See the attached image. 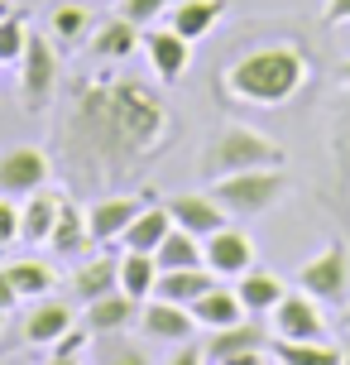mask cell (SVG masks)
Segmentation results:
<instances>
[{"instance_id":"cell-25","label":"cell","mask_w":350,"mask_h":365,"mask_svg":"<svg viewBox=\"0 0 350 365\" xmlns=\"http://www.w3.org/2000/svg\"><path fill=\"white\" fill-rule=\"evenodd\" d=\"M48 38H53L58 48L87 43V38H92V10H87L82 0H58L53 10H48Z\"/></svg>"},{"instance_id":"cell-19","label":"cell","mask_w":350,"mask_h":365,"mask_svg":"<svg viewBox=\"0 0 350 365\" xmlns=\"http://www.w3.org/2000/svg\"><path fill=\"white\" fill-rule=\"evenodd\" d=\"M120 289V259L115 255H96V259H82L73 269V298L87 308L96 298H106V293Z\"/></svg>"},{"instance_id":"cell-35","label":"cell","mask_w":350,"mask_h":365,"mask_svg":"<svg viewBox=\"0 0 350 365\" xmlns=\"http://www.w3.org/2000/svg\"><path fill=\"white\" fill-rule=\"evenodd\" d=\"M19 240V207L15 197H0V245H15Z\"/></svg>"},{"instance_id":"cell-5","label":"cell","mask_w":350,"mask_h":365,"mask_svg":"<svg viewBox=\"0 0 350 365\" xmlns=\"http://www.w3.org/2000/svg\"><path fill=\"white\" fill-rule=\"evenodd\" d=\"M293 284L302 293H312L322 308H346L350 303V250L341 240H332V245L317 250L307 264H297Z\"/></svg>"},{"instance_id":"cell-43","label":"cell","mask_w":350,"mask_h":365,"mask_svg":"<svg viewBox=\"0 0 350 365\" xmlns=\"http://www.w3.org/2000/svg\"><path fill=\"white\" fill-rule=\"evenodd\" d=\"M341 322H346V327H350V303H346V308H341Z\"/></svg>"},{"instance_id":"cell-17","label":"cell","mask_w":350,"mask_h":365,"mask_svg":"<svg viewBox=\"0 0 350 365\" xmlns=\"http://www.w3.org/2000/svg\"><path fill=\"white\" fill-rule=\"evenodd\" d=\"M134 317H139V303L125 289H115V293H106V298H96V303L82 308V327L92 331V336H106V331L134 327Z\"/></svg>"},{"instance_id":"cell-3","label":"cell","mask_w":350,"mask_h":365,"mask_svg":"<svg viewBox=\"0 0 350 365\" xmlns=\"http://www.w3.org/2000/svg\"><path fill=\"white\" fill-rule=\"evenodd\" d=\"M283 159H288L283 145L269 140L264 130H255V125H221L211 140H206L197 168H202L206 182H216V178H230V173H245V168L283 164Z\"/></svg>"},{"instance_id":"cell-24","label":"cell","mask_w":350,"mask_h":365,"mask_svg":"<svg viewBox=\"0 0 350 365\" xmlns=\"http://www.w3.org/2000/svg\"><path fill=\"white\" fill-rule=\"evenodd\" d=\"M192 317H197V327L206 331H216V327H230V322H240L245 317V303H240V293L235 289H226V279L221 284H211V289L192 303Z\"/></svg>"},{"instance_id":"cell-30","label":"cell","mask_w":350,"mask_h":365,"mask_svg":"<svg viewBox=\"0 0 350 365\" xmlns=\"http://www.w3.org/2000/svg\"><path fill=\"white\" fill-rule=\"evenodd\" d=\"M5 274H10V284H15L19 298H48L58 284V274L48 259H15V264H5Z\"/></svg>"},{"instance_id":"cell-28","label":"cell","mask_w":350,"mask_h":365,"mask_svg":"<svg viewBox=\"0 0 350 365\" xmlns=\"http://www.w3.org/2000/svg\"><path fill=\"white\" fill-rule=\"evenodd\" d=\"M154 284H159V259L144 250H125L120 255V289L134 303H144V298H154Z\"/></svg>"},{"instance_id":"cell-10","label":"cell","mask_w":350,"mask_h":365,"mask_svg":"<svg viewBox=\"0 0 350 365\" xmlns=\"http://www.w3.org/2000/svg\"><path fill=\"white\" fill-rule=\"evenodd\" d=\"M149 207V197H134V192H96L87 202V226H92L96 245H111L129 231V221Z\"/></svg>"},{"instance_id":"cell-29","label":"cell","mask_w":350,"mask_h":365,"mask_svg":"<svg viewBox=\"0 0 350 365\" xmlns=\"http://www.w3.org/2000/svg\"><path fill=\"white\" fill-rule=\"evenodd\" d=\"M269 351H274V365H341V351L332 341H288V336H274Z\"/></svg>"},{"instance_id":"cell-34","label":"cell","mask_w":350,"mask_h":365,"mask_svg":"<svg viewBox=\"0 0 350 365\" xmlns=\"http://www.w3.org/2000/svg\"><path fill=\"white\" fill-rule=\"evenodd\" d=\"M92 341H96V336L82 327V322H77V327H68V331H63V336L53 341V356H82V351L92 346Z\"/></svg>"},{"instance_id":"cell-9","label":"cell","mask_w":350,"mask_h":365,"mask_svg":"<svg viewBox=\"0 0 350 365\" xmlns=\"http://www.w3.org/2000/svg\"><path fill=\"white\" fill-rule=\"evenodd\" d=\"M139 53H144L149 73L159 77L164 87H173V82H183L187 68H192V38H183L178 29H144V38H139Z\"/></svg>"},{"instance_id":"cell-14","label":"cell","mask_w":350,"mask_h":365,"mask_svg":"<svg viewBox=\"0 0 350 365\" xmlns=\"http://www.w3.org/2000/svg\"><path fill=\"white\" fill-rule=\"evenodd\" d=\"M164 207H168V217H173V226L192 231L197 240H206L211 231H221L226 217H230V212H226V207L211 197V192H173Z\"/></svg>"},{"instance_id":"cell-31","label":"cell","mask_w":350,"mask_h":365,"mask_svg":"<svg viewBox=\"0 0 350 365\" xmlns=\"http://www.w3.org/2000/svg\"><path fill=\"white\" fill-rule=\"evenodd\" d=\"M96 365H149V351L129 341L125 331H106L96 336Z\"/></svg>"},{"instance_id":"cell-11","label":"cell","mask_w":350,"mask_h":365,"mask_svg":"<svg viewBox=\"0 0 350 365\" xmlns=\"http://www.w3.org/2000/svg\"><path fill=\"white\" fill-rule=\"evenodd\" d=\"M269 341H274V327H264L259 312H245L240 322L211 331L202 351H206V365H221V361H235V356H250V351H264Z\"/></svg>"},{"instance_id":"cell-40","label":"cell","mask_w":350,"mask_h":365,"mask_svg":"<svg viewBox=\"0 0 350 365\" xmlns=\"http://www.w3.org/2000/svg\"><path fill=\"white\" fill-rule=\"evenodd\" d=\"M43 365H82V361H77V356H48Z\"/></svg>"},{"instance_id":"cell-4","label":"cell","mask_w":350,"mask_h":365,"mask_svg":"<svg viewBox=\"0 0 350 365\" xmlns=\"http://www.w3.org/2000/svg\"><path fill=\"white\" fill-rule=\"evenodd\" d=\"M288 192V173L283 164H269V168H245V173H230V178H216L211 182V197L221 202L230 217L240 221H255L264 212H274V202Z\"/></svg>"},{"instance_id":"cell-15","label":"cell","mask_w":350,"mask_h":365,"mask_svg":"<svg viewBox=\"0 0 350 365\" xmlns=\"http://www.w3.org/2000/svg\"><path fill=\"white\" fill-rule=\"evenodd\" d=\"M92 226H87V207H77L73 197H63L58 207V221H53V236H48V250L58 259H82L92 250Z\"/></svg>"},{"instance_id":"cell-6","label":"cell","mask_w":350,"mask_h":365,"mask_svg":"<svg viewBox=\"0 0 350 365\" xmlns=\"http://www.w3.org/2000/svg\"><path fill=\"white\" fill-rule=\"evenodd\" d=\"M53 91H58V43L48 34H29L24 58H19V106H24V115L48 110Z\"/></svg>"},{"instance_id":"cell-27","label":"cell","mask_w":350,"mask_h":365,"mask_svg":"<svg viewBox=\"0 0 350 365\" xmlns=\"http://www.w3.org/2000/svg\"><path fill=\"white\" fill-rule=\"evenodd\" d=\"M154 259H159V269H197V264H206L202 240L192 236V231H183V226H173V231L159 240Z\"/></svg>"},{"instance_id":"cell-20","label":"cell","mask_w":350,"mask_h":365,"mask_svg":"<svg viewBox=\"0 0 350 365\" xmlns=\"http://www.w3.org/2000/svg\"><path fill=\"white\" fill-rule=\"evenodd\" d=\"M58 207H63V197L48 192V187L29 192V197L19 202V240H24V245H48L53 221H58Z\"/></svg>"},{"instance_id":"cell-18","label":"cell","mask_w":350,"mask_h":365,"mask_svg":"<svg viewBox=\"0 0 350 365\" xmlns=\"http://www.w3.org/2000/svg\"><path fill=\"white\" fill-rule=\"evenodd\" d=\"M164 19H168V29H178L183 38L197 43L226 19V0H173Z\"/></svg>"},{"instance_id":"cell-42","label":"cell","mask_w":350,"mask_h":365,"mask_svg":"<svg viewBox=\"0 0 350 365\" xmlns=\"http://www.w3.org/2000/svg\"><path fill=\"white\" fill-rule=\"evenodd\" d=\"M341 365H350V331H346V346H341Z\"/></svg>"},{"instance_id":"cell-21","label":"cell","mask_w":350,"mask_h":365,"mask_svg":"<svg viewBox=\"0 0 350 365\" xmlns=\"http://www.w3.org/2000/svg\"><path fill=\"white\" fill-rule=\"evenodd\" d=\"M68 327H77L68 303H58V298H34V308H29V317H24V341H29V346H53Z\"/></svg>"},{"instance_id":"cell-26","label":"cell","mask_w":350,"mask_h":365,"mask_svg":"<svg viewBox=\"0 0 350 365\" xmlns=\"http://www.w3.org/2000/svg\"><path fill=\"white\" fill-rule=\"evenodd\" d=\"M168 231H173V217H168V207H164V202H159V207L149 202L144 212L129 221V231L120 236V245H125V250H144V255H154V250H159V240H164Z\"/></svg>"},{"instance_id":"cell-41","label":"cell","mask_w":350,"mask_h":365,"mask_svg":"<svg viewBox=\"0 0 350 365\" xmlns=\"http://www.w3.org/2000/svg\"><path fill=\"white\" fill-rule=\"evenodd\" d=\"M336 77H341V82H346V87H350V58H346V63H341V68H336Z\"/></svg>"},{"instance_id":"cell-33","label":"cell","mask_w":350,"mask_h":365,"mask_svg":"<svg viewBox=\"0 0 350 365\" xmlns=\"http://www.w3.org/2000/svg\"><path fill=\"white\" fill-rule=\"evenodd\" d=\"M168 5H173V0H120V15H125L129 24H139V29H149L154 19L168 15Z\"/></svg>"},{"instance_id":"cell-1","label":"cell","mask_w":350,"mask_h":365,"mask_svg":"<svg viewBox=\"0 0 350 365\" xmlns=\"http://www.w3.org/2000/svg\"><path fill=\"white\" fill-rule=\"evenodd\" d=\"M173 145V110L139 77L87 73L68 91L58 120V164L73 192H106L139 178Z\"/></svg>"},{"instance_id":"cell-16","label":"cell","mask_w":350,"mask_h":365,"mask_svg":"<svg viewBox=\"0 0 350 365\" xmlns=\"http://www.w3.org/2000/svg\"><path fill=\"white\" fill-rule=\"evenodd\" d=\"M139 38H144L139 24H129L125 15H115V19H101V29L87 38V48H92L96 63H125V58L139 53Z\"/></svg>"},{"instance_id":"cell-2","label":"cell","mask_w":350,"mask_h":365,"mask_svg":"<svg viewBox=\"0 0 350 365\" xmlns=\"http://www.w3.org/2000/svg\"><path fill=\"white\" fill-rule=\"evenodd\" d=\"M302 82H307V53L288 38L259 43L221 73L226 96L245 101V106H288L302 91Z\"/></svg>"},{"instance_id":"cell-23","label":"cell","mask_w":350,"mask_h":365,"mask_svg":"<svg viewBox=\"0 0 350 365\" xmlns=\"http://www.w3.org/2000/svg\"><path fill=\"white\" fill-rule=\"evenodd\" d=\"M235 293H240V303H245V312H259V317H264V312H274L278 303H283V293H288V284H283V279H278L274 269H245L235 279Z\"/></svg>"},{"instance_id":"cell-13","label":"cell","mask_w":350,"mask_h":365,"mask_svg":"<svg viewBox=\"0 0 350 365\" xmlns=\"http://www.w3.org/2000/svg\"><path fill=\"white\" fill-rule=\"evenodd\" d=\"M139 327H144L149 341H168V346H178V341H192L197 317H192V308H183V303L144 298V303H139Z\"/></svg>"},{"instance_id":"cell-37","label":"cell","mask_w":350,"mask_h":365,"mask_svg":"<svg viewBox=\"0 0 350 365\" xmlns=\"http://www.w3.org/2000/svg\"><path fill=\"white\" fill-rule=\"evenodd\" d=\"M322 19L327 24H350V0H322Z\"/></svg>"},{"instance_id":"cell-12","label":"cell","mask_w":350,"mask_h":365,"mask_svg":"<svg viewBox=\"0 0 350 365\" xmlns=\"http://www.w3.org/2000/svg\"><path fill=\"white\" fill-rule=\"evenodd\" d=\"M202 255L216 279H240L245 269H255V240L240 226H221V231H211L202 240Z\"/></svg>"},{"instance_id":"cell-32","label":"cell","mask_w":350,"mask_h":365,"mask_svg":"<svg viewBox=\"0 0 350 365\" xmlns=\"http://www.w3.org/2000/svg\"><path fill=\"white\" fill-rule=\"evenodd\" d=\"M24 43H29V29H24V15H10L0 19V63H19L24 58Z\"/></svg>"},{"instance_id":"cell-8","label":"cell","mask_w":350,"mask_h":365,"mask_svg":"<svg viewBox=\"0 0 350 365\" xmlns=\"http://www.w3.org/2000/svg\"><path fill=\"white\" fill-rule=\"evenodd\" d=\"M53 178V159L34 145H19L0 154V197H29Z\"/></svg>"},{"instance_id":"cell-22","label":"cell","mask_w":350,"mask_h":365,"mask_svg":"<svg viewBox=\"0 0 350 365\" xmlns=\"http://www.w3.org/2000/svg\"><path fill=\"white\" fill-rule=\"evenodd\" d=\"M211 284H221V279L206 269V264H197V269H159L154 298H168V303H183V308H192V303H197V298H202Z\"/></svg>"},{"instance_id":"cell-44","label":"cell","mask_w":350,"mask_h":365,"mask_svg":"<svg viewBox=\"0 0 350 365\" xmlns=\"http://www.w3.org/2000/svg\"><path fill=\"white\" fill-rule=\"evenodd\" d=\"M5 15H10V0H0V19H5Z\"/></svg>"},{"instance_id":"cell-39","label":"cell","mask_w":350,"mask_h":365,"mask_svg":"<svg viewBox=\"0 0 350 365\" xmlns=\"http://www.w3.org/2000/svg\"><path fill=\"white\" fill-rule=\"evenodd\" d=\"M221 365H264V351H250V356H235V361H221Z\"/></svg>"},{"instance_id":"cell-7","label":"cell","mask_w":350,"mask_h":365,"mask_svg":"<svg viewBox=\"0 0 350 365\" xmlns=\"http://www.w3.org/2000/svg\"><path fill=\"white\" fill-rule=\"evenodd\" d=\"M269 327L274 336H288V341H327V317H322V303L302 289H288L283 303L269 312Z\"/></svg>"},{"instance_id":"cell-36","label":"cell","mask_w":350,"mask_h":365,"mask_svg":"<svg viewBox=\"0 0 350 365\" xmlns=\"http://www.w3.org/2000/svg\"><path fill=\"white\" fill-rule=\"evenodd\" d=\"M164 365H206V351L192 346V341H178V346H173V356H168Z\"/></svg>"},{"instance_id":"cell-38","label":"cell","mask_w":350,"mask_h":365,"mask_svg":"<svg viewBox=\"0 0 350 365\" xmlns=\"http://www.w3.org/2000/svg\"><path fill=\"white\" fill-rule=\"evenodd\" d=\"M15 303H19V293H15V284H10V274L0 269V317L15 312Z\"/></svg>"}]
</instances>
